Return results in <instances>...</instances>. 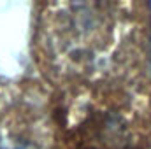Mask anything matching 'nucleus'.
<instances>
[{
  "label": "nucleus",
  "instance_id": "1",
  "mask_svg": "<svg viewBox=\"0 0 151 149\" xmlns=\"http://www.w3.org/2000/svg\"><path fill=\"white\" fill-rule=\"evenodd\" d=\"M5 149H28V148H23V146H16V148H5Z\"/></svg>",
  "mask_w": 151,
  "mask_h": 149
}]
</instances>
